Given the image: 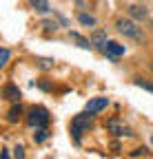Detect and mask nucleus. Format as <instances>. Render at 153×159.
I'll use <instances>...</instances> for the list:
<instances>
[{"label": "nucleus", "mask_w": 153, "mask_h": 159, "mask_svg": "<svg viewBox=\"0 0 153 159\" xmlns=\"http://www.w3.org/2000/svg\"><path fill=\"white\" fill-rule=\"evenodd\" d=\"M2 159H11V157H9V150H7V148L2 150Z\"/></svg>", "instance_id": "19"}, {"label": "nucleus", "mask_w": 153, "mask_h": 159, "mask_svg": "<svg viewBox=\"0 0 153 159\" xmlns=\"http://www.w3.org/2000/svg\"><path fill=\"white\" fill-rule=\"evenodd\" d=\"M29 2L40 11V13H47L49 11V2H47V0H29Z\"/></svg>", "instance_id": "11"}, {"label": "nucleus", "mask_w": 153, "mask_h": 159, "mask_svg": "<svg viewBox=\"0 0 153 159\" xmlns=\"http://www.w3.org/2000/svg\"><path fill=\"white\" fill-rule=\"evenodd\" d=\"M38 66H40V69H51L53 66V60H38Z\"/></svg>", "instance_id": "16"}, {"label": "nucleus", "mask_w": 153, "mask_h": 159, "mask_svg": "<svg viewBox=\"0 0 153 159\" xmlns=\"http://www.w3.org/2000/svg\"><path fill=\"white\" fill-rule=\"evenodd\" d=\"M151 71H153V62H151Z\"/></svg>", "instance_id": "20"}, {"label": "nucleus", "mask_w": 153, "mask_h": 159, "mask_svg": "<svg viewBox=\"0 0 153 159\" xmlns=\"http://www.w3.org/2000/svg\"><path fill=\"white\" fill-rule=\"evenodd\" d=\"M136 86H140V89H144V91H149V93H153V84H149V82H142V80H140V77L136 80Z\"/></svg>", "instance_id": "14"}, {"label": "nucleus", "mask_w": 153, "mask_h": 159, "mask_svg": "<svg viewBox=\"0 0 153 159\" xmlns=\"http://www.w3.org/2000/svg\"><path fill=\"white\" fill-rule=\"evenodd\" d=\"M151 144H153V137H151Z\"/></svg>", "instance_id": "22"}, {"label": "nucleus", "mask_w": 153, "mask_h": 159, "mask_svg": "<svg viewBox=\"0 0 153 159\" xmlns=\"http://www.w3.org/2000/svg\"><path fill=\"white\" fill-rule=\"evenodd\" d=\"M107 128H109L111 133H116V135H133V133H131V128L122 126L118 119H109V122H107Z\"/></svg>", "instance_id": "6"}, {"label": "nucleus", "mask_w": 153, "mask_h": 159, "mask_svg": "<svg viewBox=\"0 0 153 159\" xmlns=\"http://www.w3.org/2000/svg\"><path fill=\"white\" fill-rule=\"evenodd\" d=\"M78 20H80L82 25H89V27H93V25H95V18H93V16H89V13H80V16H78Z\"/></svg>", "instance_id": "13"}, {"label": "nucleus", "mask_w": 153, "mask_h": 159, "mask_svg": "<svg viewBox=\"0 0 153 159\" xmlns=\"http://www.w3.org/2000/svg\"><path fill=\"white\" fill-rule=\"evenodd\" d=\"M78 2H80V5H82V0H78Z\"/></svg>", "instance_id": "21"}, {"label": "nucleus", "mask_w": 153, "mask_h": 159, "mask_svg": "<svg viewBox=\"0 0 153 159\" xmlns=\"http://www.w3.org/2000/svg\"><path fill=\"white\" fill-rule=\"evenodd\" d=\"M107 106H109V99L107 97H93V99H89V104H87V113L95 115V113H100Z\"/></svg>", "instance_id": "5"}, {"label": "nucleus", "mask_w": 153, "mask_h": 159, "mask_svg": "<svg viewBox=\"0 0 153 159\" xmlns=\"http://www.w3.org/2000/svg\"><path fill=\"white\" fill-rule=\"evenodd\" d=\"M13 155H16V159H25V148L22 146H16L13 148Z\"/></svg>", "instance_id": "18"}, {"label": "nucleus", "mask_w": 153, "mask_h": 159, "mask_svg": "<svg viewBox=\"0 0 153 159\" xmlns=\"http://www.w3.org/2000/svg\"><path fill=\"white\" fill-rule=\"evenodd\" d=\"M129 13H131L133 18H138V20H144V18H146V9H144V7H138V5H131V7H129Z\"/></svg>", "instance_id": "9"}, {"label": "nucleus", "mask_w": 153, "mask_h": 159, "mask_svg": "<svg viewBox=\"0 0 153 159\" xmlns=\"http://www.w3.org/2000/svg\"><path fill=\"white\" fill-rule=\"evenodd\" d=\"M20 117H22V106H20V104H18V106H13V108L9 111V115H7V119H9L11 124H16Z\"/></svg>", "instance_id": "10"}, {"label": "nucleus", "mask_w": 153, "mask_h": 159, "mask_svg": "<svg viewBox=\"0 0 153 159\" xmlns=\"http://www.w3.org/2000/svg\"><path fill=\"white\" fill-rule=\"evenodd\" d=\"M116 27H118L120 33H124V35L131 38V40H138V42H142V40H144L142 29H140L136 22H133V20H124V18H120L118 22H116Z\"/></svg>", "instance_id": "1"}, {"label": "nucleus", "mask_w": 153, "mask_h": 159, "mask_svg": "<svg viewBox=\"0 0 153 159\" xmlns=\"http://www.w3.org/2000/svg\"><path fill=\"white\" fill-rule=\"evenodd\" d=\"M151 29H153V22H151Z\"/></svg>", "instance_id": "23"}, {"label": "nucleus", "mask_w": 153, "mask_h": 159, "mask_svg": "<svg viewBox=\"0 0 153 159\" xmlns=\"http://www.w3.org/2000/svg\"><path fill=\"white\" fill-rule=\"evenodd\" d=\"M71 38H73V40H75V42H78L82 49H89V47H91V42H89V40H87V38H82L80 33H75V31L71 33Z\"/></svg>", "instance_id": "12"}, {"label": "nucleus", "mask_w": 153, "mask_h": 159, "mask_svg": "<svg viewBox=\"0 0 153 159\" xmlns=\"http://www.w3.org/2000/svg\"><path fill=\"white\" fill-rule=\"evenodd\" d=\"M122 53H124V47H122V44H118V42H109V47H107V55H109L111 60H118Z\"/></svg>", "instance_id": "7"}, {"label": "nucleus", "mask_w": 153, "mask_h": 159, "mask_svg": "<svg viewBox=\"0 0 153 159\" xmlns=\"http://www.w3.org/2000/svg\"><path fill=\"white\" fill-rule=\"evenodd\" d=\"M2 95H5L7 99H11V102H16V99L20 97V89L13 86V84H7V86L2 89Z\"/></svg>", "instance_id": "8"}, {"label": "nucleus", "mask_w": 153, "mask_h": 159, "mask_svg": "<svg viewBox=\"0 0 153 159\" xmlns=\"http://www.w3.org/2000/svg\"><path fill=\"white\" fill-rule=\"evenodd\" d=\"M47 135H49V133H47V128H38V135H36L33 139H36V142H45Z\"/></svg>", "instance_id": "15"}, {"label": "nucleus", "mask_w": 153, "mask_h": 159, "mask_svg": "<svg viewBox=\"0 0 153 159\" xmlns=\"http://www.w3.org/2000/svg\"><path fill=\"white\" fill-rule=\"evenodd\" d=\"M27 124L33 126V128H47V124H49V113H47V108L33 106V108L27 113Z\"/></svg>", "instance_id": "2"}, {"label": "nucleus", "mask_w": 153, "mask_h": 159, "mask_svg": "<svg viewBox=\"0 0 153 159\" xmlns=\"http://www.w3.org/2000/svg\"><path fill=\"white\" fill-rule=\"evenodd\" d=\"M91 44L98 49V51H102V53H107V47H109V40H107V33L102 31V29H95L93 31V35H91Z\"/></svg>", "instance_id": "4"}, {"label": "nucleus", "mask_w": 153, "mask_h": 159, "mask_svg": "<svg viewBox=\"0 0 153 159\" xmlns=\"http://www.w3.org/2000/svg\"><path fill=\"white\" fill-rule=\"evenodd\" d=\"M91 128V113H80V115H75L73 117V122H71V133H73V139L75 142H80V137L84 130Z\"/></svg>", "instance_id": "3"}, {"label": "nucleus", "mask_w": 153, "mask_h": 159, "mask_svg": "<svg viewBox=\"0 0 153 159\" xmlns=\"http://www.w3.org/2000/svg\"><path fill=\"white\" fill-rule=\"evenodd\" d=\"M9 55H11L9 49H2V55H0V66H5V64L9 62Z\"/></svg>", "instance_id": "17"}]
</instances>
